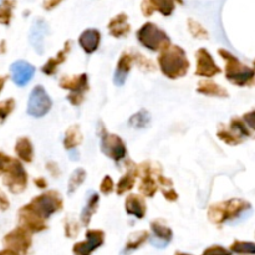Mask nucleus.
<instances>
[{
	"mask_svg": "<svg viewBox=\"0 0 255 255\" xmlns=\"http://www.w3.org/2000/svg\"><path fill=\"white\" fill-rule=\"evenodd\" d=\"M158 66L164 76L171 80H176L186 76L191 62L187 57L186 51L181 46L169 45L159 54Z\"/></svg>",
	"mask_w": 255,
	"mask_h": 255,
	"instance_id": "f257e3e1",
	"label": "nucleus"
},
{
	"mask_svg": "<svg viewBox=\"0 0 255 255\" xmlns=\"http://www.w3.org/2000/svg\"><path fill=\"white\" fill-rule=\"evenodd\" d=\"M251 208L252 206L249 202L241 198H232L228 201L211 204L207 216L212 223L221 226L226 222L238 218L247 211H251Z\"/></svg>",
	"mask_w": 255,
	"mask_h": 255,
	"instance_id": "f03ea898",
	"label": "nucleus"
},
{
	"mask_svg": "<svg viewBox=\"0 0 255 255\" xmlns=\"http://www.w3.org/2000/svg\"><path fill=\"white\" fill-rule=\"evenodd\" d=\"M219 56L223 59L226 62V69H224V74H226L227 80L232 82L237 86H253L254 85V70L252 67L244 65L238 57L234 56L233 54L226 49L218 50Z\"/></svg>",
	"mask_w": 255,
	"mask_h": 255,
	"instance_id": "7ed1b4c3",
	"label": "nucleus"
},
{
	"mask_svg": "<svg viewBox=\"0 0 255 255\" xmlns=\"http://www.w3.org/2000/svg\"><path fill=\"white\" fill-rule=\"evenodd\" d=\"M137 40L142 46L151 51H162L171 45V39L166 31L157 26L153 22H146L137 31Z\"/></svg>",
	"mask_w": 255,
	"mask_h": 255,
	"instance_id": "20e7f679",
	"label": "nucleus"
},
{
	"mask_svg": "<svg viewBox=\"0 0 255 255\" xmlns=\"http://www.w3.org/2000/svg\"><path fill=\"white\" fill-rule=\"evenodd\" d=\"M27 206L32 211L36 212L40 217L47 221L52 214L61 211L62 207H64V202H62L61 194L59 192L47 191L32 198L31 202L27 203Z\"/></svg>",
	"mask_w": 255,
	"mask_h": 255,
	"instance_id": "39448f33",
	"label": "nucleus"
},
{
	"mask_svg": "<svg viewBox=\"0 0 255 255\" xmlns=\"http://www.w3.org/2000/svg\"><path fill=\"white\" fill-rule=\"evenodd\" d=\"M99 134L100 139H101V152L106 157L111 158L112 161L119 163L120 161H122L127 156L126 144H125V142L122 141L120 136L109 133L101 121L99 122Z\"/></svg>",
	"mask_w": 255,
	"mask_h": 255,
	"instance_id": "423d86ee",
	"label": "nucleus"
},
{
	"mask_svg": "<svg viewBox=\"0 0 255 255\" xmlns=\"http://www.w3.org/2000/svg\"><path fill=\"white\" fill-rule=\"evenodd\" d=\"M2 176V182L11 193L19 194L26 189L27 172L19 159L12 158Z\"/></svg>",
	"mask_w": 255,
	"mask_h": 255,
	"instance_id": "0eeeda50",
	"label": "nucleus"
},
{
	"mask_svg": "<svg viewBox=\"0 0 255 255\" xmlns=\"http://www.w3.org/2000/svg\"><path fill=\"white\" fill-rule=\"evenodd\" d=\"M5 248L17 252L20 255H27L32 246V234L21 226L16 227L2 238Z\"/></svg>",
	"mask_w": 255,
	"mask_h": 255,
	"instance_id": "6e6552de",
	"label": "nucleus"
},
{
	"mask_svg": "<svg viewBox=\"0 0 255 255\" xmlns=\"http://www.w3.org/2000/svg\"><path fill=\"white\" fill-rule=\"evenodd\" d=\"M51 107L52 101L50 99L49 94L46 92V90L41 85H36L32 89L29 100H27V115L40 119V117L45 116L51 110Z\"/></svg>",
	"mask_w": 255,
	"mask_h": 255,
	"instance_id": "1a4fd4ad",
	"label": "nucleus"
},
{
	"mask_svg": "<svg viewBox=\"0 0 255 255\" xmlns=\"http://www.w3.org/2000/svg\"><path fill=\"white\" fill-rule=\"evenodd\" d=\"M85 237V241L77 242L72 246L74 255H91L105 243V232L101 229H89Z\"/></svg>",
	"mask_w": 255,
	"mask_h": 255,
	"instance_id": "9d476101",
	"label": "nucleus"
},
{
	"mask_svg": "<svg viewBox=\"0 0 255 255\" xmlns=\"http://www.w3.org/2000/svg\"><path fill=\"white\" fill-rule=\"evenodd\" d=\"M19 226L29 231L31 234L40 233L47 229L46 219L40 217L27 204L19 209Z\"/></svg>",
	"mask_w": 255,
	"mask_h": 255,
	"instance_id": "9b49d317",
	"label": "nucleus"
},
{
	"mask_svg": "<svg viewBox=\"0 0 255 255\" xmlns=\"http://www.w3.org/2000/svg\"><path fill=\"white\" fill-rule=\"evenodd\" d=\"M196 60L197 66L194 74H196L197 76L213 77L222 72L221 67L216 64L213 56H212L211 52L207 49H203V47L199 49L198 51L196 52Z\"/></svg>",
	"mask_w": 255,
	"mask_h": 255,
	"instance_id": "f8f14e48",
	"label": "nucleus"
},
{
	"mask_svg": "<svg viewBox=\"0 0 255 255\" xmlns=\"http://www.w3.org/2000/svg\"><path fill=\"white\" fill-rule=\"evenodd\" d=\"M50 29L47 22L41 17H37L32 21L31 29L29 34V41L31 46L34 47L35 51L39 55L44 54L45 50V39L49 35Z\"/></svg>",
	"mask_w": 255,
	"mask_h": 255,
	"instance_id": "ddd939ff",
	"label": "nucleus"
},
{
	"mask_svg": "<svg viewBox=\"0 0 255 255\" xmlns=\"http://www.w3.org/2000/svg\"><path fill=\"white\" fill-rule=\"evenodd\" d=\"M35 71H36L35 67L30 62L24 61V60H17V61L12 62L10 66L11 80L19 87L26 86L34 77Z\"/></svg>",
	"mask_w": 255,
	"mask_h": 255,
	"instance_id": "4468645a",
	"label": "nucleus"
},
{
	"mask_svg": "<svg viewBox=\"0 0 255 255\" xmlns=\"http://www.w3.org/2000/svg\"><path fill=\"white\" fill-rule=\"evenodd\" d=\"M60 87L71 91L70 94L81 95L89 91V76L87 74H80L77 76H62L59 82Z\"/></svg>",
	"mask_w": 255,
	"mask_h": 255,
	"instance_id": "2eb2a0df",
	"label": "nucleus"
},
{
	"mask_svg": "<svg viewBox=\"0 0 255 255\" xmlns=\"http://www.w3.org/2000/svg\"><path fill=\"white\" fill-rule=\"evenodd\" d=\"M174 9V0H143L142 2V12L144 16H151L154 11L161 12L164 16H171Z\"/></svg>",
	"mask_w": 255,
	"mask_h": 255,
	"instance_id": "dca6fc26",
	"label": "nucleus"
},
{
	"mask_svg": "<svg viewBox=\"0 0 255 255\" xmlns=\"http://www.w3.org/2000/svg\"><path fill=\"white\" fill-rule=\"evenodd\" d=\"M132 65H133V55L127 51L122 52L119 61H117L116 70H115L114 74V84L116 86H124L127 76H128L129 71L132 69Z\"/></svg>",
	"mask_w": 255,
	"mask_h": 255,
	"instance_id": "f3484780",
	"label": "nucleus"
},
{
	"mask_svg": "<svg viewBox=\"0 0 255 255\" xmlns=\"http://www.w3.org/2000/svg\"><path fill=\"white\" fill-rule=\"evenodd\" d=\"M125 211L137 219H143L147 214L146 201L139 194H129L125 199Z\"/></svg>",
	"mask_w": 255,
	"mask_h": 255,
	"instance_id": "a211bd4d",
	"label": "nucleus"
},
{
	"mask_svg": "<svg viewBox=\"0 0 255 255\" xmlns=\"http://www.w3.org/2000/svg\"><path fill=\"white\" fill-rule=\"evenodd\" d=\"M107 27H109L110 35L116 39L128 36V34L131 32V25L128 24V16L126 14H119L112 17Z\"/></svg>",
	"mask_w": 255,
	"mask_h": 255,
	"instance_id": "6ab92c4d",
	"label": "nucleus"
},
{
	"mask_svg": "<svg viewBox=\"0 0 255 255\" xmlns=\"http://www.w3.org/2000/svg\"><path fill=\"white\" fill-rule=\"evenodd\" d=\"M101 41V34L96 29H86L79 37V45L86 54L91 55L99 49Z\"/></svg>",
	"mask_w": 255,
	"mask_h": 255,
	"instance_id": "aec40b11",
	"label": "nucleus"
},
{
	"mask_svg": "<svg viewBox=\"0 0 255 255\" xmlns=\"http://www.w3.org/2000/svg\"><path fill=\"white\" fill-rule=\"evenodd\" d=\"M70 50H71V41H70V40H67V41L65 42L62 50H60V51L57 52L56 56L51 57L50 60H47L46 64L42 65L41 71L44 72L45 75H49V76L54 75L55 72L57 71V67H59L61 64H64L65 61H66L67 55H69Z\"/></svg>",
	"mask_w": 255,
	"mask_h": 255,
	"instance_id": "412c9836",
	"label": "nucleus"
},
{
	"mask_svg": "<svg viewBox=\"0 0 255 255\" xmlns=\"http://www.w3.org/2000/svg\"><path fill=\"white\" fill-rule=\"evenodd\" d=\"M100 197L96 192H90L89 197L86 199V203H85L84 208H82L81 216H80V219H81V224L84 227H87L91 222L92 216L97 212V207H99Z\"/></svg>",
	"mask_w": 255,
	"mask_h": 255,
	"instance_id": "4be33fe9",
	"label": "nucleus"
},
{
	"mask_svg": "<svg viewBox=\"0 0 255 255\" xmlns=\"http://www.w3.org/2000/svg\"><path fill=\"white\" fill-rule=\"evenodd\" d=\"M197 92L204 95V96L222 97V99L229 96L228 91L223 86L216 84L214 81H211V80H202V81H199Z\"/></svg>",
	"mask_w": 255,
	"mask_h": 255,
	"instance_id": "5701e85b",
	"label": "nucleus"
},
{
	"mask_svg": "<svg viewBox=\"0 0 255 255\" xmlns=\"http://www.w3.org/2000/svg\"><path fill=\"white\" fill-rule=\"evenodd\" d=\"M149 226H151V231L154 238L161 241L163 244H168L173 239V231L166 223H163V221H161V219H154Z\"/></svg>",
	"mask_w": 255,
	"mask_h": 255,
	"instance_id": "b1692460",
	"label": "nucleus"
},
{
	"mask_svg": "<svg viewBox=\"0 0 255 255\" xmlns=\"http://www.w3.org/2000/svg\"><path fill=\"white\" fill-rule=\"evenodd\" d=\"M15 153L25 163H31L34 159V147L27 137H21L15 143Z\"/></svg>",
	"mask_w": 255,
	"mask_h": 255,
	"instance_id": "393cba45",
	"label": "nucleus"
},
{
	"mask_svg": "<svg viewBox=\"0 0 255 255\" xmlns=\"http://www.w3.org/2000/svg\"><path fill=\"white\" fill-rule=\"evenodd\" d=\"M82 142V133L80 131L79 125H74V126H70L69 128L65 132L64 137V147L67 151H71V149H76V147H79Z\"/></svg>",
	"mask_w": 255,
	"mask_h": 255,
	"instance_id": "a878e982",
	"label": "nucleus"
},
{
	"mask_svg": "<svg viewBox=\"0 0 255 255\" xmlns=\"http://www.w3.org/2000/svg\"><path fill=\"white\" fill-rule=\"evenodd\" d=\"M134 166L133 164L132 167H128V171H127L126 174L120 178L119 183L116 186V193L119 196H122L126 192H129L132 188L134 187V183H136V174H134Z\"/></svg>",
	"mask_w": 255,
	"mask_h": 255,
	"instance_id": "bb28decb",
	"label": "nucleus"
},
{
	"mask_svg": "<svg viewBox=\"0 0 255 255\" xmlns=\"http://www.w3.org/2000/svg\"><path fill=\"white\" fill-rule=\"evenodd\" d=\"M217 137L226 144H229V146H237V144H241L243 142V138L241 136H238L231 127L223 126V125H221L218 127Z\"/></svg>",
	"mask_w": 255,
	"mask_h": 255,
	"instance_id": "cd10ccee",
	"label": "nucleus"
},
{
	"mask_svg": "<svg viewBox=\"0 0 255 255\" xmlns=\"http://www.w3.org/2000/svg\"><path fill=\"white\" fill-rule=\"evenodd\" d=\"M149 238V233L147 231H138L132 233L131 236L128 237L126 242V246H125V252L128 253V252L136 251L139 247L143 246Z\"/></svg>",
	"mask_w": 255,
	"mask_h": 255,
	"instance_id": "c85d7f7f",
	"label": "nucleus"
},
{
	"mask_svg": "<svg viewBox=\"0 0 255 255\" xmlns=\"http://www.w3.org/2000/svg\"><path fill=\"white\" fill-rule=\"evenodd\" d=\"M151 124V114L147 110H139L134 115H132L128 120V125L136 129L146 128Z\"/></svg>",
	"mask_w": 255,
	"mask_h": 255,
	"instance_id": "c756f323",
	"label": "nucleus"
},
{
	"mask_svg": "<svg viewBox=\"0 0 255 255\" xmlns=\"http://www.w3.org/2000/svg\"><path fill=\"white\" fill-rule=\"evenodd\" d=\"M85 179H86V172H85L82 168L75 169L69 179V184H67V194H69V196H72V194L79 189V187L84 183Z\"/></svg>",
	"mask_w": 255,
	"mask_h": 255,
	"instance_id": "7c9ffc66",
	"label": "nucleus"
},
{
	"mask_svg": "<svg viewBox=\"0 0 255 255\" xmlns=\"http://www.w3.org/2000/svg\"><path fill=\"white\" fill-rule=\"evenodd\" d=\"M229 251L232 253L236 254H255V244L253 242H246V241H234L233 243L229 246Z\"/></svg>",
	"mask_w": 255,
	"mask_h": 255,
	"instance_id": "2f4dec72",
	"label": "nucleus"
},
{
	"mask_svg": "<svg viewBox=\"0 0 255 255\" xmlns=\"http://www.w3.org/2000/svg\"><path fill=\"white\" fill-rule=\"evenodd\" d=\"M14 6V0H1V2H0V24L6 25V26L10 24Z\"/></svg>",
	"mask_w": 255,
	"mask_h": 255,
	"instance_id": "473e14b6",
	"label": "nucleus"
},
{
	"mask_svg": "<svg viewBox=\"0 0 255 255\" xmlns=\"http://www.w3.org/2000/svg\"><path fill=\"white\" fill-rule=\"evenodd\" d=\"M229 127L236 132L238 136H241L242 138H246V137H252L251 131L248 129V126H247L246 122L243 120L238 119V117H233L229 122Z\"/></svg>",
	"mask_w": 255,
	"mask_h": 255,
	"instance_id": "72a5a7b5",
	"label": "nucleus"
},
{
	"mask_svg": "<svg viewBox=\"0 0 255 255\" xmlns=\"http://www.w3.org/2000/svg\"><path fill=\"white\" fill-rule=\"evenodd\" d=\"M188 30L192 36L196 37V39H208V31L196 20L188 19Z\"/></svg>",
	"mask_w": 255,
	"mask_h": 255,
	"instance_id": "f704fd0d",
	"label": "nucleus"
},
{
	"mask_svg": "<svg viewBox=\"0 0 255 255\" xmlns=\"http://www.w3.org/2000/svg\"><path fill=\"white\" fill-rule=\"evenodd\" d=\"M15 107H16V102L12 97L0 101V124H4L5 120L14 111Z\"/></svg>",
	"mask_w": 255,
	"mask_h": 255,
	"instance_id": "c9c22d12",
	"label": "nucleus"
},
{
	"mask_svg": "<svg viewBox=\"0 0 255 255\" xmlns=\"http://www.w3.org/2000/svg\"><path fill=\"white\" fill-rule=\"evenodd\" d=\"M132 55H133V62H136L142 70H144V71H154V70H156V66H154L153 62H152L151 60L146 59L143 55L138 54V52Z\"/></svg>",
	"mask_w": 255,
	"mask_h": 255,
	"instance_id": "e433bc0d",
	"label": "nucleus"
},
{
	"mask_svg": "<svg viewBox=\"0 0 255 255\" xmlns=\"http://www.w3.org/2000/svg\"><path fill=\"white\" fill-rule=\"evenodd\" d=\"M80 231V226L75 219L72 218H67L65 221V236L67 238H75V237L79 234Z\"/></svg>",
	"mask_w": 255,
	"mask_h": 255,
	"instance_id": "4c0bfd02",
	"label": "nucleus"
},
{
	"mask_svg": "<svg viewBox=\"0 0 255 255\" xmlns=\"http://www.w3.org/2000/svg\"><path fill=\"white\" fill-rule=\"evenodd\" d=\"M202 255H233L229 249L224 248L223 246L219 244H213V246L208 247L202 252Z\"/></svg>",
	"mask_w": 255,
	"mask_h": 255,
	"instance_id": "58836bf2",
	"label": "nucleus"
},
{
	"mask_svg": "<svg viewBox=\"0 0 255 255\" xmlns=\"http://www.w3.org/2000/svg\"><path fill=\"white\" fill-rule=\"evenodd\" d=\"M115 189V184H114V181H112V178L110 176H105L104 179H102L101 184H100V191H101L102 194H105V196H109L110 193H112Z\"/></svg>",
	"mask_w": 255,
	"mask_h": 255,
	"instance_id": "ea45409f",
	"label": "nucleus"
},
{
	"mask_svg": "<svg viewBox=\"0 0 255 255\" xmlns=\"http://www.w3.org/2000/svg\"><path fill=\"white\" fill-rule=\"evenodd\" d=\"M162 193H163L164 198L169 202H176L178 199V193L173 189V187H167V188H162Z\"/></svg>",
	"mask_w": 255,
	"mask_h": 255,
	"instance_id": "a19ab883",
	"label": "nucleus"
},
{
	"mask_svg": "<svg viewBox=\"0 0 255 255\" xmlns=\"http://www.w3.org/2000/svg\"><path fill=\"white\" fill-rule=\"evenodd\" d=\"M12 157L7 156V154L2 153V152H0V176H2L5 172V169L7 168V166H9V163L11 162Z\"/></svg>",
	"mask_w": 255,
	"mask_h": 255,
	"instance_id": "79ce46f5",
	"label": "nucleus"
},
{
	"mask_svg": "<svg viewBox=\"0 0 255 255\" xmlns=\"http://www.w3.org/2000/svg\"><path fill=\"white\" fill-rule=\"evenodd\" d=\"M10 208V201L6 194L0 189V211L5 212Z\"/></svg>",
	"mask_w": 255,
	"mask_h": 255,
	"instance_id": "37998d69",
	"label": "nucleus"
},
{
	"mask_svg": "<svg viewBox=\"0 0 255 255\" xmlns=\"http://www.w3.org/2000/svg\"><path fill=\"white\" fill-rule=\"evenodd\" d=\"M46 169L50 172V174H51L52 177H59L60 176V169H59V166H57L55 162L50 161L46 163Z\"/></svg>",
	"mask_w": 255,
	"mask_h": 255,
	"instance_id": "c03bdc74",
	"label": "nucleus"
},
{
	"mask_svg": "<svg viewBox=\"0 0 255 255\" xmlns=\"http://www.w3.org/2000/svg\"><path fill=\"white\" fill-rule=\"evenodd\" d=\"M61 1L62 0H44V9L45 10H52L54 7H56Z\"/></svg>",
	"mask_w": 255,
	"mask_h": 255,
	"instance_id": "a18cd8bd",
	"label": "nucleus"
},
{
	"mask_svg": "<svg viewBox=\"0 0 255 255\" xmlns=\"http://www.w3.org/2000/svg\"><path fill=\"white\" fill-rule=\"evenodd\" d=\"M34 183H35V186L40 189H44L47 187V181L44 178V177H37V178H35Z\"/></svg>",
	"mask_w": 255,
	"mask_h": 255,
	"instance_id": "49530a36",
	"label": "nucleus"
},
{
	"mask_svg": "<svg viewBox=\"0 0 255 255\" xmlns=\"http://www.w3.org/2000/svg\"><path fill=\"white\" fill-rule=\"evenodd\" d=\"M254 111H251V112H248V114H246L244 115V120L243 121H248V125H249V127H251L252 129H254V124H253V119H254Z\"/></svg>",
	"mask_w": 255,
	"mask_h": 255,
	"instance_id": "de8ad7c7",
	"label": "nucleus"
},
{
	"mask_svg": "<svg viewBox=\"0 0 255 255\" xmlns=\"http://www.w3.org/2000/svg\"><path fill=\"white\" fill-rule=\"evenodd\" d=\"M0 255H20V254L17 253V252L11 251V249L4 248L2 251H0Z\"/></svg>",
	"mask_w": 255,
	"mask_h": 255,
	"instance_id": "09e8293b",
	"label": "nucleus"
},
{
	"mask_svg": "<svg viewBox=\"0 0 255 255\" xmlns=\"http://www.w3.org/2000/svg\"><path fill=\"white\" fill-rule=\"evenodd\" d=\"M6 52V41L5 40H1L0 41V54H5Z\"/></svg>",
	"mask_w": 255,
	"mask_h": 255,
	"instance_id": "8fccbe9b",
	"label": "nucleus"
},
{
	"mask_svg": "<svg viewBox=\"0 0 255 255\" xmlns=\"http://www.w3.org/2000/svg\"><path fill=\"white\" fill-rule=\"evenodd\" d=\"M5 82H6V76H0V92H1L2 89H4Z\"/></svg>",
	"mask_w": 255,
	"mask_h": 255,
	"instance_id": "3c124183",
	"label": "nucleus"
},
{
	"mask_svg": "<svg viewBox=\"0 0 255 255\" xmlns=\"http://www.w3.org/2000/svg\"><path fill=\"white\" fill-rule=\"evenodd\" d=\"M174 255H192V254H188V253H183V252H177Z\"/></svg>",
	"mask_w": 255,
	"mask_h": 255,
	"instance_id": "603ef678",
	"label": "nucleus"
},
{
	"mask_svg": "<svg viewBox=\"0 0 255 255\" xmlns=\"http://www.w3.org/2000/svg\"><path fill=\"white\" fill-rule=\"evenodd\" d=\"M176 1H178L179 4H183V1H182V0H176Z\"/></svg>",
	"mask_w": 255,
	"mask_h": 255,
	"instance_id": "864d4df0",
	"label": "nucleus"
},
{
	"mask_svg": "<svg viewBox=\"0 0 255 255\" xmlns=\"http://www.w3.org/2000/svg\"><path fill=\"white\" fill-rule=\"evenodd\" d=\"M243 255H249V254H243Z\"/></svg>",
	"mask_w": 255,
	"mask_h": 255,
	"instance_id": "5fc2aeb1",
	"label": "nucleus"
},
{
	"mask_svg": "<svg viewBox=\"0 0 255 255\" xmlns=\"http://www.w3.org/2000/svg\"><path fill=\"white\" fill-rule=\"evenodd\" d=\"M0 2H1V0H0Z\"/></svg>",
	"mask_w": 255,
	"mask_h": 255,
	"instance_id": "6e6d98bb",
	"label": "nucleus"
}]
</instances>
